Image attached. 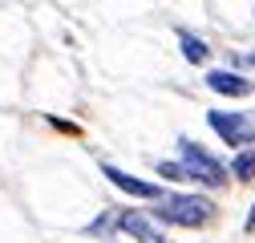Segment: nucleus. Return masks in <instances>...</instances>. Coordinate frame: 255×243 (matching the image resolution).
<instances>
[{
	"label": "nucleus",
	"instance_id": "nucleus-9",
	"mask_svg": "<svg viewBox=\"0 0 255 243\" xmlns=\"http://www.w3.org/2000/svg\"><path fill=\"white\" fill-rule=\"evenodd\" d=\"M158 174H162V178H170V182H182V170H178V162H158Z\"/></svg>",
	"mask_w": 255,
	"mask_h": 243
},
{
	"label": "nucleus",
	"instance_id": "nucleus-1",
	"mask_svg": "<svg viewBox=\"0 0 255 243\" xmlns=\"http://www.w3.org/2000/svg\"><path fill=\"white\" fill-rule=\"evenodd\" d=\"M154 223H174V227H207L215 219V203L203 195H162L154 203Z\"/></svg>",
	"mask_w": 255,
	"mask_h": 243
},
{
	"label": "nucleus",
	"instance_id": "nucleus-11",
	"mask_svg": "<svg viewBox=\"0 0 255 243\" xmlns=\"http://www.w3.org/2000/svg\"><path fill=\"white\" fill-rule=\"evenodd\" d=\"M247 65H251V69H255V53H251V57H247Z\"/></svg>",
	"mask_w": 255,
	"mask_h": 243
},
{
	"label": "nucleus",
	"instance_id": "nucleus-5",
	"mask_svg": "<svg viewBox=\"0 0 255 243\" xmlns=\"http://www.w3.org/2000/svg\"><path fill=\"white\" fill-rule=\"evenodd\" d=\"M118 231H126L138 243H170L166 231H162V223H154L146 211H122V215H118Z\"/></svg>",
	"mask_w": 255,
	"mask_h": 243
},
{
	"label": "nucleus",
	"instance_id": "nucleus-3",
	"mask_svg": "<svg viewBox=\"0 0 255 243\" xmlns=\"http://www.w3.org/2000/svg\"><path fill=\"white\" fill-rule=\"evenodd\" d=\"M207 126L227 146H251L255 142V118L239 110H207Z\"/></svg>",
	"mask_w": 255,
	"mask_h": 243
},
{
	"label": "nucleus",
	"instance_id": "nucleus-10",
	"mask_svg": "<svg viewBox=\"0 0 255 243\" xmlns=\"http://www.w3.org/2000/svg\"><path fill=\"white\" fill-rule=\"evenodd\" d=\"M247 231H255V207H251V215H247Z\"/></svg>",
	"mask_w": 255,
	"mask_h": 243
},
{
	"label": "nucleus",
	"instance_id": "nucleus-2",
	"mask_svg": "<svg viewBox=\"0 0 255 243\" xmlns=\"http://www.w3.org/2000/svg\"><path fill=\"white\" fill-rule=\"evenodd\" d=\"M178 170H182V182H203V187L219 191V187H227V166H223L211 150H203L199 142H190V138H178Z\"/></svg>",
	"mask_w": 255,
	"mask_h": 243
},
{
	"label": "nucleus",
	"instance_id": "nucleus-4",
	"mask_svg": "<svg viewBox=\"0 0 255 243\" xmlns=\"http://www.w3.org/2000/svg\"><path fill=\"white\" fill-rule=\"evenodd\" d=\"M102 174L114 182L118 191H126V195H134V199H150V203H158L166 191L158 187V182H146V178H138V174H130V170H122V166H114V162H102Z\"/></svg>",
	"mask_w": 255,
	"mask_h": 243
},
{
	"label": "nucleus",
	"instance_id": "nucleus-8",
	"mask_svg": "<svg viewBox=\"0 0 255 243\" xmlns=\"http://www.w3.org/2000/svg\"><path fill=\"white\" fill-rule=\"evenodd\" d=\"M231 170H235V178H239V182H251V178H255V146H243V150H239Z\"/></svg>",
	"mask_w": 255,
	"mask_h": 243
},
{
	"label": "nucleus",
	"instance_id": "nucleus-6",
	"mask_svg": "<svg viewBox=\"0 0 255 243\" xmlns=\"http://www.w3.org/2000/svg\"><path fill=\"white\" fill-rule=\"evenodd\" d=\"M207 89L219 94V98H247L255 85H251L243 73H235V69H211V73H207Z\"/></svg>",
	"mask_w": 255,
	"mask_h": 243
},
{
	"label": "nucleus",
	"instance_id": "nucleus-7",
	"mask_svg": "<svg viewBox=\"0 0 255 243\" xmlns=\"http://www.w3.org/2000/svg\"><path fill=\"white\" fill-rule=\"evenodd\" d=\"M178 45H182V57L190 61V65H203V61L211 57V45L203 37H195L190 28H178Z\"/></svg>",
	"mask_w": 255,
	"mask_h": 243
}]
</instances>
